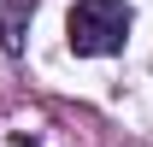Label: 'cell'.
<instances>
[{
  "label": "cell",
  "mask_w": 153,
  "mask_h": 147,
  "mask_svg": "<svg viewBox=\"0 0 153 147\" xmlns=\"http://www.w3.org/2000/svg\"><path fill=\"white\" fill-rule=\"evenodd\" d=\"M130 24H135L130 0H76L71 18H65V41L82 59H106V53H124Z\"/></svg>",
  "instance_id": "6da1fadb"
},
{
  "label": "cell",
  "mask_w": 153,
  "mask_h": 147,
  "mask_svg": "<svg viewBox=\"0 0 153 147\" xmlns=\"http://www.w3.org/2000/svg\"><path fill=\"white\" fill-rule=\"evenodd\" d=\"M12 147H41V141H36V135H12Z\"/></svg>",
  "instance_id": "7a4b0ae2"
}]
</instances>
